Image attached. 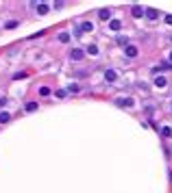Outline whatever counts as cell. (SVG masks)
I'll return each mask as SVG.
<instances>
[{"mask_svg": "<svg viewBox=\"0 0 172 193\" xmlns=\"http://www.w3.org/2000/svg\"><path fill=\"white\" fill-rule=\"evenodd\" d=\"M124 52H126V57H129V59H133V57H137V46H126V48H124Z\"/></svg>", "mask_w": 172, "mask_h": 193, "instance_id": "6da1fadb", "label": "cell"}, {"mask_svg": "<svg viewBox=\"0 0 172 193\" xmlns=\"http://www.w3.org/2000/svg\"><path fill=\"white\" fill-rule=\"evenodd\" d=\"M115 78H118V72H115V70H107V72H105V80H107V82H113Z\"/></svg>", "mask_w": 172, "mask_h": 193, "instance_id": "7a4b0ae2", "label": "cell"}, {"mask_svg": "<svg viewBox=\"0 0 172 193\" xmlns=\"http://www.w3.org/2000/svg\"><path fill=\"white\" fill-rule=\"evenodd\" d=\"M144 15H146L148 20H157V17H159L157 9H144Z\"/></svg>", "mask_w": 172, "mask_h": 193, "instance_id": "3957f363", "label": "cell"}, {"mask_svg": "<svg viewBox=\"0 0 172 193\" xmlns=\"http://www.w3.org/2000/svg\"><path fill=\"white\" fill-rule=\"evenodd\" d=\"M131 13H133V17H142V15H144V9H142L140 4H135V7L131 9Z\"/></svg>", "mask_w": 172, "mask_h": 193, "instance_id": "277c9868", "label": "cell"}, {"mask_svg": "<svg viewBox=\"0 0 172 193\" xmlns=\"http://www.w3.org/2000/svg\"><path fill=\"white\" fill-rule=\"evenodd\" d=\"M109 28L118 33V31H120V28H122V22H120V20H111V22H109Z\"/></svg>", "mask_w": 172, "mask_h": 193, "instance_id": "5b68a950", "label": "cell"}, {"mask_svg": "<svg viewBox=\"0 0 172 193\" xmlns=\"http://www.w3.org/2000/svg\"><path fill=\"white\" fill-rule=\"evenodd\" d=\"M35 7H37V11H39V15H46L48 13V4H44V2H35Z\"/></svg>", "mask_w": 172, "mask_h": 193, "instance_id": "8992f818", "label": "cell"}, {"mask_svg": "<svg viewBox=\"0 0 172 193\" xmlns=\"http://www.w3.org/2000/svg\"><path fill=\"white\" fill-rule=\"evenodd\" d=\"M98 15H100V20H111V11H109V9H100Z\"/></svg>", "mask_w": 172, "mask_h": 193, "instance_id": "52a82bcc", "label": "cell"}, {"mask_svg": "<svg viewBox=\"0 0 172 193\" xmlns=\"http://www.w3.org/2000/svg\"><path fill=\"white\" fill-rule=\"evenodd\" d=\"M81 31L92 33V31H94V24H92V22H83V24H81Z\"/></svg>", "mask_w": 172, "mask_h": 193, "instance_id": "ba28073f", "label": "cell"}, {"mask_svg": "<svg viewBox=\"0 0 172 193\" xmlns=\"http://www.w3.org/2000/svg\"><path fill=\"white\" fill-rule=\"evenodd\" d=\"M70 57L74 59V61H81V59H83V50H72V54H70Z\"/></svg>", "mask_w": 172, "mask_h": 193, "instance_id": "9c48e42d", "label": "cell"}, {"mask_svg": "<svg viewBox=\"0 0 172 193\" xmlns=\"http://www.w3.org/2000/svg\"><path fill=\"white\" fill-rule=\"evenodd\" d=\"M155 85H157L159 89H164V87H166V78H164V76H159V78H155Z\"/></svg>", "mask_w": 172, "mask_h": 193, "instance_id": "30bf717a", "label": "cell"}, {"mask_svg": "<svg viewBox=\"0 0 172 193\" xmlns=\"http://www.w3.org/2000/svg\"><path fill=\"white\" fill-rule=\"evenodd\" d=\"M9 117H11V115H9L7 111H0V124H5V122H9Z\"/></svg>", "mask_w": 172, "mask_h": 193, "instance_id": "8fae6325", "label": "cell"}, {"mask_svg": "<svg viewBox=\"0 0 172 193\" xmlns=\"http://www.w3.org/2000/svg\"><path fill=\"white\" fill-rule=\"evenodd\" d=\"M5 28H7V31H13V28H17V22H15V20L7 22V24H5Z\"/></svg>", "mask_w": 172, "mask_h": 193, "instance_id": "7c38bea8", "label": "cell"}, {"mask_svg": "<svg viewBox=\"0 0 172 193\" xmlns=\"http://www.w3.org/2000/svg\"><path fill=\"white\" fill-rule=\"evenodd\" d=\"M161 135H164V137H172V128L170 126H164V128H161Z\"/></svg>", "mask_w": 172, "mask_h": 193, "instance_id": "4fadbf2b", "label": "cell"}, {"mask_svg": "<svg viewBox=\"0 0 172 193\" xmlns=\"http://www.w3.org/2000/svg\"><path fill=\"white\" fill-rule=\"evenodd\" d=\"M59 41H61V43H68V41H70V35H68V33H61V35H59Z\"/></svg>", "mask_w": 172, "mask_h": 193, "instance_id": "5bb4252c", "label": "cell"}, {"mask_svg": "<svg viewBox=\"0 0 172 193\" xmlns=\"http://www.w3.org/2000/svg\"><path fill=\"white\" fill-rule=\"evenodd\" d=\"M87 54H92V57H96V54H98V48H96V46H89V48H87Z\"/></svg>", "mask_w": 172, "mask_h": 193, "instance_id": "9a60e30c", "label": "cell"}, {"mask_svg": "<svg viewBox=\"0 0 172 193\" xmlns=\"http://www.w3.org/2000/svg\"><path fill=\"white\" fill-rule=\"evenodd\" d=\"M35 108H37V102H29L26 104V111H35Z\"/></svg>", "mask_w": 172, "mask_h": 193, "instance_id": "2e32d148", "label": "cell"}, {"mask_svg": "<svg viewBox=\"0 0 172 193\" xmlns=\"http://www.w3.org/2000/svg\"><path fill=\"white\" fill-rule=\"evenodd\" d=\"M39 96H50V89L48 87H41L39 89Z\"/></svg>", "mask_w": 172, "mask_h": 193, "instance_id": "e0dca14e", "label": "cell"}, {"mask_svg": "<svg viewBox=\"0 0 172 193\" xmlns=\"http://www.w3.org/2000/svg\"><path fill=\"white\" fill-rule=\"evenodd\" d=\"M161 70H172V63L170 61H164V63H161Z\"/></svg>", "mask_w": 172, "mask_h": 193, "instance_id": "ac0fdd59", "label": "cell"}, {"mask_svg": "<svg viewBox=\"0 0 172 193\" xmlns=\"http://www.w3.org/2000/svg\"><path fill=\"white\" fill-rule=\"evenodd\" d=\"M118 104H126V106H131V104H133V100H118Z\"/></svg>", "mask_w": 172, "mask_h": 193, "instance_id": "d6986e66", "label": "cell"}, {"mask_svg": "<svg viewBox=\"0 0 172 193\" xmlns=\"http://www.w3.org/2000/svg\"><path fill=\"white\" fill-rule=\"evenodd\" d=\"M118 43H120V46H126V37H118Z\"/></svg>", "mask_w": 172, "mask_h": 193, "instance_id": "ffe728a7", "label": "cell"}, {"mask_svg": "<svg viewBox=\"0 0 172 193\" xmlns=\"http://www.w3.org/2000/svg\"><path fill=\"white\" fill-rule=\"evenodd\" d=\"M166 24H170V26H172V15H166Z\"/></svg>", "mask_w": 172, "mask_h": 193, "instance_id": "44dd1931", "label": "cell"}, {"mask_svg": "<svg viewBox=\"0 0 172 193\" xmlns=\"http://www.w3.org/2000/svg\"><path fill=\"white\" fill-rule=\"evenodd\" d=\"M170 61H172V52H170Z\"/></svg>", "mask_w": 172, "mask_h": 193, "instance_id": "7402d4cb", "label": "cell"}]
</instances>
